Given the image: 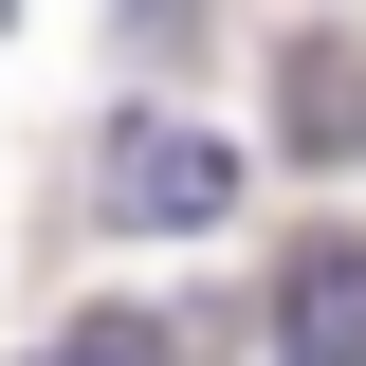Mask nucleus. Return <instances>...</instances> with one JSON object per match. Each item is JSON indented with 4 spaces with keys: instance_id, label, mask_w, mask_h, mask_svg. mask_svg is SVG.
Segmentation results:
<instances>
[{
    "instance_id": "4",
    "label": "nucleus",
    "mask_w": 366,
    "mask_h": 366,
    "mask_svg": "<svg viewBox=\"0 0 366 366\" xmlns=\"http://www.w3.org/2000/svg\"><path fill=\"white\" fill-rule=\"evenodd\" d=\"M37 366H147V330H74V348H37Z\"/></svg>"
},
{
    "instance_id": "1",
    "label": "nucleus",
    "mask_w": 366,
    "mask_h": 366,
    "mask_svg": "<svg viewBox=\"0 0 366 366\" xmlns=\"http://www.w3.org/2000/svg\"><path fill=\"white\" fill-rule=\"evenodd\" d=\"M92 202H110L129 238H183V220H220V202H238V147H220V129H165V110H129V129H110V165H92Z\"/></svg>"
},
{
    "instance_id": "2",
    "label": "nucleus",
    "mask_w": 366,
    "mask_h": 366,
    "mask_svg": "<svg viewBox=\"0 0 366 366\" xmlns=\"http://www.w3.org/2000/svg\"><path fill=\"white\" fill-rule=\"evenodd\" d=\"M274 366H366V238H312L274 274Z\"/></svg>"
},
{
    "instance_id": "3",
    "label": "nucleus",
    "mask_w": 366,
    "mask_h": 366,
    "mask_svg": "<svg viewBox=\"0 0 366 366\" xmlns=\"http://www.w3.org/2000/svg\"><path fill=\"white\" fill-rule=\"evenodd\" d=\"M274 92H293V165H366V37H293Z\"/></svg>"
}]
</instances>
